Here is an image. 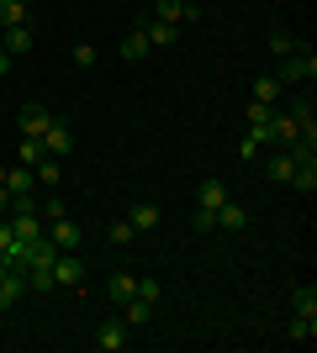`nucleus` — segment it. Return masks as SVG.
Masks as SVG:
<instances>
[{
  "label": "nucleus",
  "instance_id": "f257e3e1",
  "mask_svg": "<svg viewBox=\"0 0 317 353\" xmlns=\"http://www.w3.org/2000/svg\"><path fill=\"white\" fill-rule=\"evenodd\" d=\"M280 85H312L317 79V59H312V48H296V53H286V63H280V74H275Z\"/></svg>",
  "mask_w": 317,
  "mask_h": 353
},
{
  "label": "nucleus",
  "instance_id": "f03ea898",
  "mask_svg": "<svg viewBox=\"0 0 317 353\" xmlns=\"http://www.w3.org/2000/svg\"><path fill=\"white\" fill-rule=\"evenodd\" d=\"M48 121H53V111H48L43 101H27L21 111H16V127H21V137H43Z\"/></svg>",
  "mask_w": 317,
  "mask_h": 353
},
{
  "label": "nucleus",
  "instance_id": "7ed1b4c3",
  "mask_svg": "<svg viewBox=\"0 0 317 353\" xmlns=\"http://www.w3.org/2000/svg\"><path fill=\"white\" fill-rule=\"evenodd\" d=\"M133 338H137V332L127 322H101V327H95V348H101V353H122Z\"/></svg>",
  "mask_w": 317,
  "mask_h": 353
},
{
  "label": "nucleus",
  "instance_id": "20e7f679",
  "mask_svg": "<svg viewBox=\"0 0 317 353\" xmlns=\"http://www.w3.org/2000/svg\"><path fill=\"white\" fill-rule=\"evenodd\" d=\"M48 237H53V248H59V253H75L79 243H85L79 221H69V216H53V221H48Z\"/></svg>",
  "mask_w": 317,
  "mask_h": 353
},
{
  "label": "nucleus",
  "instance_id": "39448f33",
  "mask_svg": "<svg viewBox=\"0 0 317 353\" xmlns=\"http://www.w3.org/2000/svg\"><path fill=\"white\" fill-rule=\"evenodd\" d=\"M43 153H53V159H69V153H75V132H69L59 117L48 121V132H43Z\"/></svg>",
  "mask_w": 317,
  "mask_h": 353
},
{
  "label": "nucleus",
  "instance_id": "423d86ee",
  "mask_svg": "<svg viewBox=\"0 0 317 353\" xmlns=\"http://www.w3.org/2000/svg\"><path fill=\"white\" fill-rule=\"evenodd\" d=\"M79 280H85V264H79V253H59V259H53V285H59V290H75Z\"/></svg>",
  "mask_w": 317,
  "mask_h": 353
},
{
  "label": "nucleus",
  "instance_id": "0eeeda50",
  "mask_svg": "<svg viewBox=\"0 0 317 353\" xmlns=\"http://www.w3.org/2000/svg\"><path fill=\"white\" fill-rule=\"evenodd\" d=\"M0 48H6V53H32V48H37V32H32V21H21V27H6L0 32Z\"/></svg>",
  "mask_w": 317,
  "mask_h": 353
},
{
  "label": "nucleus",
  "instance_id": "6e6552de",
  "mask_svg": "<svg viewBox=\"0 0 317 353\" xmlns=\"http://www.w3.org/2000/svg\"><path fill=\"white\" fill-rule=\"evenodd\" d=\"M21 295H27V269H6L0 274V311H11Z\"/></svg>",
  "mask_w": 317,
  "mask_h": 353
},
{
  "label": "nucleus",
  "instance_id": "1a4fd4ad",
  "mask_svg": "<svg viewBox=\"0 0 317 353\" xmlns=\"http://www.w3.org/2000/svg\"><path fill=\"white\" fill-rule=\"evenodd\" d=\"M11 232L21 237V243H32V237H43V232H48L43 211H16V216H11Z\"/></svg>",
  "mask_w": 317,
  "mask_h": 353
},
{
  "label": "nucleus",
  "instance_id": "9d476101",
  "mask_svg": "<svg viewBox=\"0 0 317 353\" xmlns=\"http://www.w3.org/2000/svg\"><path fill=\"white\" fill-rule=\"evenodd\" d=\"M201 6H191V0H159V21H169V27H180V21H196Z\"/></svg>",
  "mask_w": 317,
  "mask_h": 353
},
{
  "label": "nucleus",
  "instance_id": "9b49d317",
  "mask_svg": "<svg viewBox=\"0 0 317 353\" xmlns=\"http://www.w3.org/2000/svg\"><path fill=\"white\" fill-rule=\"evenodd\" d=\"M32 174H37V185H48V190H59V179H64V159L43 153V159L32 163Z\"/></svg>",
  "mask_w": 317,
  "mask_h": 353
},
{
  "label": "nucleus",
  "instance_id": "f8f14e48",
  "mask_svg": "<svg viewBox=\"0 0 317 353\" xmlns=\"http://www.w3.org/2000/svg\"><path fill=\"white\" fill-rule=\"evenodd\" d=\"M148 53H153V48H148V32H143V27H133L127 37H122V59H127V63L148 59Z\"/></svg>",
  "mask_w": 317,
  "mask_h": 353
},
{
  "label": "nucleus",
  "instance_id": "ddd939ff",
  "mask_svg": "<svg viewBox=\"0 0 317 353\" xmlns=\"http://www.w3.org/2000/svg\"><path fill=\"white\" fill-rule=\"evenodd\" d=\"M133 290H137V274H127V269H122V274H111V280H106V295H111L117 306H127V301H133Z\"/></svg>",
  "mask_w": 317,
  "mask_h": 353
},
{
  "label": "nucleus",
  "instance_id": "4468645a",
  "mask_svg": "<svg viewBox=\"0 0 317 353\" xmlns=\"http://www.w3.org/2000/svg\"><path fill=\"white\" fill-rule=\"evenodd\" d=\"M122 322L133 327V332H143V327L153 322V306H148V301H137V295H133V301H127V306H122Z\"/></svg>",
  "mask_w": 317,
  "mask_h": 353
},
{
  "label": "nucleus",
  "instance_id": "2eb2a0df",
  "mask_svg": "<svg viewBox=\"0 0 317 353\" xmlns=\"http://www.w3.org/2000/svg\"><path fill=\"white\" fill-rule=\"evenodd\" d=\"M6 190H11V195H32V190H37L32 163H21V169H6Z\"/></svg>",
  "mask_w": 317,
  "mask_h": 353
},
{
  "label": "nucleus",
  "instance_id": "dca6fc26",
  "mask_svg": "<svg viewBox=\"0 0 317 353\" xmlns=\"http://www.w3.org/2000/svg\"><path fill=\"white\" fill-rule=\"evenodd\" d=\"M159 216H164V211L153 206V201H143V206H133V211H127V221H133V232H153V227H159Z\"/></svg>",
  "mask_w": 317,
  "mask_h": 353
},
{
  "label": "nucleus",
  "instance_id": "f3484780",
  "mask_svg": "<svg viewBox=\"0 0 317 353\" xmlns=\"http://www.w3.org/2000/svg\"><path fill=\"white\" fill-rule=\"evenodd\" d=\"M217 227H222V232H243V227H249V211L222 201V206H217Z\"/></svg>",
  "mask_w": 317,
  "mask_h": 353
},
{
  "label": "nucleus",
  "instance_id": "a211bd4d",
  "mask_svg": "<svg viewBox=\"0 0 317 353\" xmlns=\"http://www.w3.org/2000/svg\"><path fill=\"white\" fill-rule=\"evenodd\" d=\"M265 174L275 179V185H291V174H296V163H291V153L280 148V153H270V163H265Z\"/></svg>",
  "mask_w": 317,
  "mask_h": 353
},
{
  "label": "nucleus",
  "instance_id": "6ab92c4d",
  "mask_svg": "<svg viewBox=\"0 0 317 353\" xmlns=\"http://www.w3.org/2000/svg\"><path fill=\"white\" fill-rule=\"evenodd\" d=\"M227 201V185L222 179H201V211H217Z\"/></svg>",
  "mask_w": 317,
  "mask_h": 353
},
{
  "label": "nucleus",
  "instance_id": "aec40b11",
  "mask_svg": "<svg viewBox=\"0 0 317 353\" xmlns=\"http://www.w3.org/2000/svg\"><path fill=\"white\" fill-rule=\"evenodd\" d=\"M27 21V0H0V32Z\"/></svg>",
  "mask_w": 317,
  "mask_h": 353
},
{
  "label": "nucleus",
  "instance_id": "412c9836",
  "mask_svg": "<svg viewBox=\"0 0 317 353\" xmlns=\"http://www.w3.org/2000/svg\"><path fill=\"white\" fill-rule=\"evenodd\" d=\"M143 32H148V48H169L175 37H180V27H169V21H159V16H153V27H143Z\"/></svg>",
  "mask_w": 317,
  "mask_h": 353
},
{
  "label": "nucleus",
  "instance_id": "4be33fe9",
  "mask_svg": "<svg viewBox=\"0 0 317 353\" xmlns=\"http://www.w3.org/2000/svg\"><path fill=\"white\" fill-rule=\"evenodd\" d=\"M291 311L296 316H317V285H302V290L291 295Z\"/></svg>",
  "mask_w": 317,
  "mask_h": 353
},
{
  "label": "nucleus",
  "instance_id": "5701e85b",
  "mask_svg": "<svg viewBox=\"0 0 317 353\" xmlns=\"http://www.w3.org/2000/svg\"><path fill=\"white\" fill-rule=\"evenodd\" d=\"M265 48H270V53H280V59H286V53H296V48H302V43H296L291 32H280V27H275L270 37H265Z\"/></svg>",
  "mask_w": 317,
  "mask_h": 353
},
{
  "label": "nucleus",
  "instance_id": "b1692460",
  "mask_svg": "<svg viewBox=\"0 0 317 353\" xmlns=\"http://www.w3.org/2000/svg\"><path fill=\"white\" fill-rule=\"evenodd\" d=\"M275 95H280V79H275V74H259V79H254V101L275 105Z\"/></svg>",
  "mask_w": 317,
  "mask_h": 353
},
{
  "label": "nucleus",
  "instance_id": "393cba45",
  "mask_svg": "<svg viewBox=\"0 0 317 353\" xmlns=\"http://www.w3.org/2000/svg\"><path fill=\"white\" fill-rule=\"evenodd\" d=\"M27 290L53 295V290H59V285H53V269H27Z\"/></svg>",
  "mask_w": 317,
  "mask_h": 353
},
{
  "label": "nucleus",
  "instance_id": "a878e982",
  "mask_svg": "<svg viewBox=\"0 0 317 353\" xmlns=\"http://www.w3.org/2000/svg\"><path fill=\"white\" fill-rule=\"evenodd\" d=\"M291 185H296L302 195H312V190H317V163H296V174H291Z\"/></svg>",
  "mask_w": 317,
  "mask_h": 353
},
{
  "label": "nucleus",
  "instance_id": "bb28decb",
  "mask_svg": "<svg viewBox=\"0 0 317 353\" xmlns=\"http://www.w3.org/2000/svg\"><path fill=\"white\" fill-rule=\"evenodd\" d=\"M317 338V316H296L291 322V343H312Z\"/></svg>",
  "mask_w": 317,
  "mask_h": 353
},
{
  "label": "nucleus",
  "instance_id": "cd10ccee",
  "mask_svg": "<svg viewBox=\"0 0 317 353\" xmlns=\"http://www.w3.org/2000/svg\"><path fill=\"white\" fill-rule=\"evenodd\" d=\"M106 237H111V243H117V248H127V243H133V221H111V227H106Z\"/></svg>",
  "mask_w": 317,
  "mask_h": 353
},
{
  "label": "nucleus",
  "instance_id": "c85d7f7f",
  "mask_svg": "<svg viewBox=\"0 0 317 353\" xmlns=\"http://www.w3.org/2000/svg\"><path fill=\"white\" fill-rule=\"evenodd\" d=\"M133 295H137V301H148V306H153V301H159V295H164V290H159V280H148V274H143Z\"/></svg>",
  "mask_w": 317,
  "mask_h": 353
},
{
  "label": "nucleus",
  "instance_id": "c756f323",
  "mask_svg": "<svg viewBox=\"0 0 317 353\" xmlns=\"http://www.w3.org/2000/svg\"><path fill=\"white\" fill-rule=\"evenodd\" d=\"M43 159V137H21V163H37Z\"/></svg>",
  "mask_w": 317,
  "mask_h": 353
},
{
  "label": "nucleus",
  "instance_id": "7c9ffc66",
  "mask_svg": "<svg viewBox=\"0 0 317 353\" xmlns=\"http://www.w3.org/2000/svg\"><path fill=\"white\" fill-rule=\"evenodd\" d=\"M75 63H79V69H95V48L90 43H75Z\"/></svg>",
  "mask_w": 317,
  "mask_h": 353
},
{
  "label": "nucleus",
  "instance_id": "2f4dec72",
  "mask_svg": "<svg viewBox=\"0 0 317 353\" xmlns=\"http://www.w3.org/2000/svg\"><path fill=\"white\" fill-rule=\"evenodd\" d=\"M191 227H196V232H211V227H217V211H201V206H196V216H191Z\"/></svg>",
  "mask_w": 317,
  "mask_h": 353
},
{
  "label": "nucleus",
  "instance_id": "473e14b6",
  "mask_svg": "<svg viewBox=\"0 0 317 353\" xmlns=\"http://www.w3.org/2000/svg\"><path fill=\"white\" fill-rule=\"evenodd\" d=\"M37 211H43V221H53V216H64V201H59V195H48Z\"/></svg>",
  "mask_w": 317,
  "mask_h": 353
},
{
  "label": "nucleus",
  "instance_id": "72a5a7b5",
  "mask_svg": "<svg viewBox=\"0 0 317 353\" xmlns=\"http://www.w3.org/2000/svg\"><path fill=\"white\" fill-rule=\"evenodd\" d=\"M6 74H11V53H6V48H0V79H6Z\"/></svg>",
  "mask_w": 317,
  "mask_h": 353
},
{
  "label": "nucleus",
  "instance_id": "f704fd0d",
  "mask_svg": "<svg viewBox=\"0 0 317 353\" xmlns=\"http://www.w3.org/2000/svg\"><path fill=\"white\" fill-rule=\"evenodd\" d=\"M6 206H11V190H6V185H0V211H6Z\"/></svg>",
  "mask_w": 317,
  "mask_h": 353
},
{
  "label": "nucleus",
  "instance_id": "c9c22d12",
  "mask_svg": "<svg viewBox=\"0 0 317 353\" xmlns=\"http://www.w3.org/2000/svg\"><path fill=\"white\" fill-rule=\"evenodd\" d=\"M0 185H6V163H0Z\"/></svg>",
  "mask_w": 317,
  "mask_h": 353
},
{
  "label": "nucleus",
  "instance_id": "e433bc0d",
  "mask_svg": "<svg viewBox=\"0 0 317 353\" xmlns=\"http://www.w3.org/2000/svg\"><path fill=\"white\" fill-rule=\"evenodd\" d=\"M0 274H6V259H0Z\"/></svg>",
  "mask_w": 317,
  "mask_h": 353
}]
</instances>
